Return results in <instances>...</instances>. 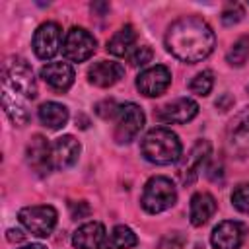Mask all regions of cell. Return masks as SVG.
Segmentation results:
<instances>
[{
  "label": "cell",
  "mask_w": 249,
  "mask_h": 249,
  "mask_svg": "<svg viewBox=\"0 0 249 249\" xmlns=\"http://www.w3.org/2000/svg\"><path fill=\"white\" fill-rule=\"evenodd\" d=\"M212 27L196 16H185L173 21L165 33L167 51L183 62H198L214 51Z\"/></svg>",
  "instance_id": "cell-1"
},
{
  "label": "cell",
  "mask_w": 249,
  "mask_h": 249,
  "mask_svg": "<svg viewBox=\"0 0 249 249\" xmlns=\"http://www.w3.org/2000/svg\"><path fill=\"white\" fill-rule=\"evenodd\" d=\"M140 150L148 161L158 165H167L181 158V140L173 130L165 126H158L146 132Z\"/></svg>",
  "instance_id": "cell-2"
},
{
  "label": "cell",
  "mask_w": 249,
  "mask_h": 249,
  "mask_svg": "<svg viewBox=\"0 0 249 249\" xmlns=\"http://www.w3.org/2000/svg\"><path fill=\"white\" fill-rule=\"evenodd\" d=\"M2 80L6 89H12L16 95H21L25 99L37 97V82L33 70L23 58L10 56L2 66Z\"/></svg>",
  "instance_id": "cell-3"
},
{
  "label": "cell",
  "mask_w": 249,
  "mask_h": 249,
  "mask_svg": "<svg viewBox=\"0 0 249 249\" xmlns=\"http://www.w3.org/2000/svg\"><path fill=\"white\" fill-rule=\"evenodd\" d=\"M175 200H177V191H175V185L171 183V179L158 175V177H152L144 185L140 204L146 212L158 214V212L171 208L175 204Z\"/></svg>",
  "instance_id": "cell-4"
},
{
  "label": "cell",
  "mask_w": 249,
  "mask_h": 249,
  "mask_svg": "<svg viewBox=\"0 0 249 249\" xmlns=\"http://www.w3.org/2000/svg\"><path fill=\"white\" fill-rule=\"evenodd\" d=\"M21 226L31 231L37 237H47L53 233L56 226V210L49 204H37V206H25L18 214Z\"/></svg>",
  "instance_id": "cell-5"
},
{
  "label": "cell",
  "mask_w": 249,
  "mask_h": 249,
  "mask_svg": "<svg viewBox=\"0 0 249 249\" xmlns=\"http://www.w3.org/2000/svg\"><path fill=\"white\" fill-rule=\"evenodd\" d=\"M115 140L119 144L132 142L144 126V113L136 103H123L119 105L115 117Z\"/></svg>",
  "instance_id": "cell-6"
},
{
  "label": "cell",
  "mask_w": 249,
  "mask_h": 249,
  "mask_svg": "<svg viewBox=\"0 0 249 249\" xmlns=\"http://www.w3.org/2000/svg\"><path fill=\"white\" fill-rule=\"evenodd\" d=\"M95 39L84 27H72L62 43V53L72 62H84L95 53Z\"/></svg>",
  "instance_id": "cell-7"
},
{
  "label": "cell",
  "mask_w": 249,
  "mask_h": 249,
  "mask_svg": "<svg viewBox=\"0 0 249 249\" xmlns=\"http://www.w3.org/2000/svg\"><path fill=\"white\" fill-rule=\"evenodd\" d=\"M62 45V29L54 21L41 23L33 35V51L41 60L53 58Z\"/></svg>",
  "instance_id": "cell-8"
},
{
  "label": "cell",
  "mask_w": 249,
  "mask_h": 249,
  "mask_svg": "<svg viewBox=\"0 0 249 249\" xmlns=\"http://www.w3.org/2000/svg\"><path fill=\"white\" fill-rule=\"evenodd\" d=\"M210 154H212L210 142H208V140H198V142L191 148V152L187 154V158H185V160L179 163V167H177V177H179V181H181L183 185L195 183V179L198 177V173H200L202 165L206 163V160L210 158Z\"/></svg>",
  "instance_id": "cell-9"
},
{
  "label": "cell",
  "mask_w": 249,
  "mask_h": 249,
  "mask_svg": "<svg viewBox=\"0 0 249 249\" xmlns=\"http://www.w3.org/2000/svg\"><path fill=\"white\" fill-rule=\"evenodd\" d=\"M171 82V72L163 64H156L152 68H146L136 78V88L146 97H158L161 95Z\"/></svg>",
  "instance_id": "cell-10"
},
{
  "label": "cell",
  "mask_w": 249,
  "mask_h": 249,
  "mask_svg": "<svg viewBox=\"0 0 249 249\" xmlns=\"http://www.w3.org/2000/svg\"><path fill=\"white\" fill-rule=\"evenodd\" d=\"M245 237V226L235 220L220 222L210 235V243L214 249H239Z\"/></svg>",
  "instance_id": "cell-11"
},
{
  "label": "cell",
  "mask_w": 249,
  "mask_h": 249,
  "mask_svg": "<svg viewBox=\"0 0 249 249\" xmlns=\"http://www.w3.org/2000/svg\"><path fill=\"white\" fill-rule=\"evenodd\" d=\"M25 158L33 171H37L39 175H47L53 167V146L47 142L45 136L35 134L27 144Z\"/></svg>",
  "instance_id": "cell-12"
},
{
  "label": "cell",
  "mask_w": 249,
  "mask_h": 249,
  "mask_svg": "<svg viewBox=\"0 0 249 249\" xmlns=\"http://www.w3.org/2000/svg\"><path fill=\"white\" fill-rule=\"evenodd\" d=\"M196 113H198V105L193 99L179 97V99L163 105L158 111V119L161 123H177V124H183V123H189L191 119H195Z\"/></svg>",
  "instance_id": "cell-13"
},
{
  "label": "cell",
  "mask_w": 249,
  "mask_h": 249,
  "mask_svg": "<svg viewBox=\"0 0 249 249\" xmlns=\"http://www.w3.org/2000/svg\"><path fill=\"white\" fill-rule=\"evenodd\" d=\"M105 241H107L105 226L99 222L82 224L72 235V245L76 249H101L105 247Z\"/></svg>",
  "instance_id": "cell-14"
},
{
  "label": "cell",
  "mask_w": 249,
  "mask_h": 249,
  "mask_svg": "<svg viewBox=\"0 0 249 249\" xmlns=\"http://www.w3.org/2000/svg\"><path fill=\"white\" fill-rule=\"evenodd\" d=\"M41 78L54 91H66L74 84V68L68 62H49L41 68Z\"/></svg>",
  "instance_id": "cell-15"
},
{
  "label": "cell",
  "mask_w": 249,
  "mask_h": 249,
  "mask_svg": "<svg viewBox=\"0 0 249 249\" xmlns=\"http://www.w3.org/2000/svg\"><path fill=\"white\" fill-rule=\"evenodd\" d=\"M124 74V68L119 62L113 60H99L93 66H89L88 70V80L89 84L97 86V88H109L113 84H117Z\"/></svg>",
  "instance_id": "cell-16"
},
{
  "label": "cell",
  "mask_w": 249,
  "mask_h": 249,
  "mask_svg": "<svg viewBox=\"0 0 249 249\" xmlns=\"http://www.w3.org/2000/svg\"><path fill=\"white\" fill-rule=\"evenodd\" d=\"M78 156H80V142L74 136L66 134V136H60L54 140V144H53V167L66 169V167L76 163Z\"/></svg>",
  "instance_id": "cell-17"
},
{
  "label": "cell",
  "mask_w": 249,
  "mask_h": 249,
  "mask_svg": "<svg viewBox=\"0 0 249 249\" xmlns=\"http://www.w3.org/2000/svg\"><path fill=\"white\" fill-rule=\"evenodd\" d=\"M216 212V198L210 193H195L191 198L189 218L193 226H204Z\"/></svg>",
  "instance_id": "cell-18"
},
{
  "label": "cell",
  "mask_w": 249,
  "mask_h": 249,
  "mask_svg": "<svg viewBox=\"0 0 249 249\" xmlns=\"http://www.w3.org/2000/svg\"><path fill=\"white\" fill-rule=\"evenodd\" d=\"M136 43V31L132 25L121 27L109 41H107V51L115 56H130L132 49Z\"/></svg>",
  "instance_id": "cell-19"
},
{
  "label": "cell",
  "mask_w": 249,
  "mask_h": 249,
  "mask_svg": "<svg viewBox=\"0 0 249 249\" xmlns=\"http://www.w3.org/2000/svg\"><path fill=\"white\" fill-rule=\"evenodd\" d=\"M39 121L51 128V130H58L68 123V109L62 103L56 101H47L39 107Z\"/></svg>",
  "instance_id": "cell-20"
},
{
  "label": "cell",
  "mask_w": 249,
  "mask_h": 249,
  "mask_svg": "<svg viewBox=\"0 0 249 249\" xmlns=\"http://www.w3.org/2000/svg\"><path fill=\"white\" fill-rule=\"evenodd\" d=\"M2 107H4L6 115L10 117V121H12L16 126H25V124H27L29 113H27L25 105L19 103V99L16 97V93L12 95L10 89H4V91H2Z\"/></svg>",
  "instance_id": "cell-21"
},
{
  "label": "cell",
  "mask_w": 249,
  "mask_h": 249,
  "mask_svg": "<svg viewBox=\"0 0 249 249\" xmlns=\"http://www.w3.org/2000/svg\"><path fill=\"white\" fill-rule=\"evenodd\" d=\"M136 243L138 237L128 226H115L105 241V249H130Z\"/></svg>",
  "instance_id": "cell-22"
},
{
  "label": "cell",
  "mask_w": 249,
  "mask_h": 249,
  "mask_svg": "<svg viewBox=\"0 0 249 249\" xmlns=\"http://www.w3.org/2000/svg\"><path fill=\"white\" fill-rule=\"evenodd\" d=\"M231 124V144L237 148H249V109L243 111Z\"/></svg>",
  "instance_id": "cell-23"
},
{
  "label": "cell",
  "mask_w": 249,
  "mask_h": 249,
  "mask_svg": "<svg viewBox=\"0 0 249 249\" xmlns=\"http://www.w3.org/2000/svg\"><path fill=\"white\" fill-rule=\"evenodd\" d=\"M226 58H228V62H230L231 66H243L245 60L249 58V37L237 39V41L231 45V49L228 51Z\"/></svg>",
  "instance_id": "cell-24"
},
{
  "label": "cell",
  "mask_w": 249,
  "mask_h": 249,
  "mask_svg": "<svg viewBox=\"0 0 249 249\" xmlns=\"http://www.w3.org/2000/svg\"><path fill=\"white\" fill-rule=\"evenodd\" d=\"M212 86H214V74H212L210 70H202V72H198V74L191 80L189 89H191L193 93H196V95H208L210 89H212Z\"/></svg>",
  "instance_id": "cell-25"
},
{
  "label": "cell",
  "mask_w": 249,
  "mask_h": 249,
  "mask_svg": "<svg viewBox=\"0 0 249 249\" xmlns=\"http://www.w3.org/2000/svg\"><path fill=\"white\" fill-rule=\"evenodd\" d=\"M231 204L243 212L249 214V183H239L231 193Z\"/></svg>",
  "instance_id": "cell-26"
},
{
  "label": "cell",
  "mask_w": 249,
  "mask_h": 249,
  "mask_svg": "<svg viewBox=\"0 0 249 249\" xmlns=\"http://www.w3.org/2000/svg\"><path fill=\"white\" fill-rule=\"evenodd\" d=\"M243 16H245L243 6L237 4V2H230V4H226V8L222 10V23H224V25H233V23L241 21Z\"/></svg>",
  "instance_id": "cell-27"
},
{
  "label": "cell",
  "mask_w": 249,
  "mask_h": 249,
  "mask_svg": "<svg viewBox=\"0 0 249 249\" xmlns=\"http://www.w3.org/2000/svg\"><path fill=\"white\" fill-rule=\"evenodd\" d=\"M128 60H130L132 66H144L146 62L152 60V49L148 45H140V47H136L132 51V54L128 56Z\"/></svg>",
  "instance_id": "cell-28"
},
{
  "label": "cell",
  "mask_w": 249,
  "mask_h": 249,
  "mask_svg": "<svg viewBox=\"0 0 249 249\" xmlns=\"http://www.w3.org/2000/svg\"><path fill=\"white\" fill-rule=\"evenodd\" d=\"M185 243H187V237L181 231H171V233H167L160 241V247L158 249H181Z\"/></svg>",
  "instance_id": "cell-29"
},
{
  "label": "cell",
  "mask_w": 249,
  "mask_h": 249,
  "mask_svg": "<svg viewBox=\"0 0 249 249\" xmlns=\"http://www.w3.org/2000/svg\"><path fill=\"white\" fill-rule=\"evenodd\" d=\"M117 111H119V105H117L113 99H105V101H99V103L95 105V113H97L101 119L117 117Z\"/></svg>",
  "instance_id": "cell-30"
},
{
  "label": "cell",
  "mask_w": 249,
  "mask_h": 249,
  "mask_svg": "<svg viewBox=\"0 0 249 249\" xmlns=\"http://www.w3.org/2000/svg\"><path fill=\"white\" fill-rule=\"evenodd\" d=\"M68 208H70V216L74 220H82V218H88L89 216V206L84 200H72L68 204Z\"/></svg>",
  "instance_id": "cell-31"
},
{
  "label": "cell",
  "mask_w": 249,
  "mask_h": 249,
  "mask_svg": "<svg viewBox=\"0 0 249 249\" xmlns=\"http://www.w3.org/2000/svg\"><path fill=\"white\" fill-rule=\"evenodd\" d=\"M6 237H8V241H12V243H19V241H23L25 239V233L21 231V230H8L6 231Z\"/></svg>",
  "instance_id": "cell-32"
},
{
  "label": "cell",
  "mask_w": 249,
  "mask_h": 249,
  "mask_svg": "<svg viewBox=\"0 0 249 249\" xmlns=\"http://www.w3.org/2000/svg\"><path fill=\"white\" fill-rule=\"evenodd\" d=\"M21 249H45V247L39 245V243H31V245H25V247H21Z\"/></svg>",
  "instance_id": "cell-33"
}]
</instances>
